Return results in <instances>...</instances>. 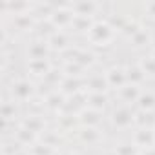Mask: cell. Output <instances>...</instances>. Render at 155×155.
<instances>
[{
	"label": "cell",
	"mask_w": 155,
	"mask_h": 155,
	"mask_svg": "<svg viewBox=\"0 0 155 155\" xmlns=\"http://www.w3.org/2000/svg\"><path fill=\"white\" fill-rule=\"evenodd\" d=\"M86 37H88V40L93 46H108L115 38V28L110 22H106V20L93 22L90 31L86 33Z\"/></svg>",
	"instance_id": "cell-1"
},
{
	"label": "cell",
	"mask_w": 155,
	"mask_h": 155,
	"mask_svg": "<svg viewBox=\"0 0 155 155\" xmlns=\"http://www.w3.org/2000/svg\"><path fill=\"white\" fill-rule=\"evenodd\" d=\"M131 142L139 150H153L155 148V128H139L133 133Z\"/></svg>",
	"instance_id": "cell-2"
},
{
	"label": "cell",
	"mask_w": 155,
	"mask_h": 155,
	"mask_svg": "<svg viewBox=\"0 0 155 155\" xmlns=\"http://www.w3.org/2000/svg\"><path fill=\"white\" fill-rule=\"evenodd\" d=\"M33 93H35V86L28 79L15 81L13 86H11V95H13V101H17V102H24V101L31 99Z\"/></svg>",
	"instance_id": "cell-3"
},
{
	"label": "cell",
	"mask_w": 155,
	"mask_h": 155,
	"mask_svg": "<svg viewBox=\"0 0 155 155\" xmlns=\"http://www.w3.org/2000/svg\"><path fill=\"white\" fill-rule=\"evenodd\" d=\"M111 122L115 128L119 130H126L131 124H135V113L128 108V106H120L111 113Z\"/></svg>",
	"instance_id": "cell-4"
},
{
	"label": "cell",
	"mask_w": 155,
	"mask_h": 155,
	"mask_svg": "<svg viewBox=\"0 0 155 155\" xmlns=\"http://www.w3.org/2000/svg\"><path fill=\"white\" fill-rule=\"evenodd\" d=\"M106 81L110 88H124L128 84V77H126V69L124 68H110L106 71Z\"/></svg>",
	"instance_id": "cell-5"
},
{
	"label": "cell",
	"mask_w": 155,
	"mask_h": 155,
	"mask_svg": "<svg viewBox=\"0 0 155 155\" xmlns=\"http://www.w3.org/2000/svg\"><path fill=\"white\" fill-rule=\"evenodd\" d=\"M48 44H49V48H51V49H58V51H62V49L69 48L68 35H66L64 31H60V29H55V31L48 37Z\"/></svg>",
	"instance_id": "cell-6"
},
{
	"label": "cell",
	"mask_w": 155,
	"mask_h": 155,
	"mask_svg": "<svg viewBox=\"0 0 155 155\" xmlns=\"http://www.w3.org/2000/svg\"><path fill=\"white\" fill-rule=\"evenodd\" d=\"M79 120L84 124V128H95V126L102 120V111H97V110L86 108V110L79 115Z\"/></svg>",
	"instance_id": "cell-7"
},
{
	"label": "cell",
	"mask_w": 155,
	"mask_h": 155,
	"mask_svg": "<svg viewBox=\"0 0 155 155\" xmlns=\"http://www.w3.org/2000/svg\"><path fill=\"white\" fill-rule=\"evenodd\" d=\"M137 106L140 111H148L151 113L155 110V93L146 90V91H140V97L137 99Z\"/></svg>",
	"instance_id": "cell-8"
},
{
	"label": "cell",
	"mask_w": 155,
	"mask_h": 155,
	"mask_svg": "<svg viewBox=\"0 0 155 155\" xmlns=\"http://www.w3.org/2000/svg\"><path fill=\"white\" fill-rule=\"evenodd\" d=\"M28 69H29V73H31V75H35V77H46V75L51 71V68H49V64H48V58L29 60Z\"/></svg>",
	"instance_id": "cell-9"
},
{
	"label": "cell",
	"mask_w": 155,
	"mask_h": 155,
	"mask_svg": "<svg viewBox=\"0 0 155 155\" xmlns=\"http://www.w3.org/2000/svg\"><path fill=\"white\" fill-rule=\"evenodd\" d=\"M126 77H128V84H133V86H139V88L146 79V75H144V71L140 69L139 64L131 66V68H126Z\"/></svg>",
	"instance_id": "cell-10"
},
{
	"label": "cell",
	"mask_w": 155,
	"mask_h": 155,
	"mask_svg": "<svg viewBox=\"0 0 155 155\" xmlns=\"http://www.w3.org/2000/svg\"><path fill=\"white\" fill-rule=\"evenodd\" d=\"M86 102H88V108L102 111L108 104V97L104 93H90V97H86Z\"/></svg>",
	"instance_id": "cell-11"
},
{
	"label": "cell",
	"mask_w": 155,
	"mask_h": 155,
	"mask_svg": "<svg viewBox=\"0 0 155 155\" xmlns=\"http://www.w3.org/2000/svg\"><path fill=\"white\" fill-rule=\"evenodd\" d=\"M139 97H140V88L139 86L126 84L124 88H120V99L124 102H137Z\"/></svg>",
	"instance_id": "cell-12"
},
{
	"label": "cell",
	"mask_w": 155,
	"mask_h": 155,
	"mask_svg": "<svg viewBox=\"0 0 155 155\" xmlns=\"http://www.w3.org/2000/svg\"><path fill=\"white\" fill-rule=\"evenodd\" d=\"M86 86L91 90V93H102V91H106L110 86H108V81H106V75L102 77V75H97L95 79H90L88 82H86Z\"/></svg>",
	"instance_id": "cell-13"
},
{
	"label": "cell",
	"mask_w": 155,
	"mask_h": 155,
	"mask_svg": "<svg viewBox=\"0 0 155 155\" xmlns=\"http://www.w3.org/2000/svg\"><path fill=\"white\" fill-rule=\"evenodd\" d=\"M140 150L133 142H122L115 146V155H139Z\"/></svg>",
	"instance_id": "cell-14"
},
{
	"label": "cell",
	"mask_w": 155,
	"mask_h": 155,
	"mask_svg": "<svg viewBox=\"0 0 155 155\" xmlns=\"http://www.w3.org/2000/svg\"><path fill=\"white\" fill-rule=\"evenodd\" d=\"M22 128H26V130H29V131H33V133L37 135V133H40V130L44 128V120H42L40 117H37V115H31V117L24 122Z\"/></svg>",
	"instance_id": "cell-15"
},
{
	"label": "cell",
	"mask_w": 155,
	"mask_h": 155,
	"mask_svg": "<svg viewBox=\"0 0 155 155\" xmlns=\"http://www.w3.org/2000/svg\"><path fill=\"white\" fill-rule=\"evenodd\" d=\"M81 139H82L84 142H88V144H95V142L101 140V133H99L95 128H84V130L81 131Z\"/></svg>",
	"instance_id": "cell-16"
},
{
	"label": "cell",
	"mask_w": 155,
	"mask_h": 155,
	"mask_svg": "<svg viewBox=\"0 0 155 155\" xmlns=\"http://www.w3.org/2000/svg\"><path fill=\"white\" fill-rule=\"evenodd\" d=\"M140 69L144 71L146 77H155V58L153 57H146L140 60Z\"/></svg>",
	"instance_id": "cell-17"
},
{
	"label": "cell",
	"mask_w": 155,
	"mask_h": 155,
	"mask_svg": "<svg viewBox=\"0 0 155 155\" xmlns=\"http://www.w3.org/2000/svg\"><path fill=\"white\" fill-rule=\"evenodd\" d=\"M130 40H131V44H133L135 48H142V46H146V44L150 42V37H148V33H146L144 29H139Z\"/></svg>",
	"instance_id": "cell-18"
},
{
	"label": "cell",
	"mask_w": 155,
	"mask_h": 155,
	"mask_svg": "<svg viewBox=\"0 0 155 155\" xmlns=\"http://www.w3.org/2000/svg\"><path fill=\"white\" fill-rule=\"evenodd\" d=\"M2 115H4V120H9V119L15 117V101H6L4 102Z\"/></svg>",
	"instance_id": "cell-19"
},
{
	"label": "cell",
	"mask_w": 155,
	"mask_h": 155,
	"mask_svg": "<svg viewBox=\"0 0 155 155\" xmlns=\"http://www.w3.org/2000/svg\"><path fill=\"white\" fill-rule=\"evenodd\" d=\"M148 13H150V17H155V4H148L146 8H144Z\"/></svg>",
	"instance_id": "cell-20"
},
{
	"label": "cell",
	"mask_w": 155,
	"mask_h": 155,
	"mask_svg": "<svg viewBox=\"0 0 155 155\" xmlns=\"http://www.w3.org/2000/svg\"><path fill=\"white\" fill-rule=\"evenodd\" d=\"M60 155H77V153H73V151H62Z\"/></svg>",
	"instance_id": "cell-21"
},
{
	"label": "cell",
	"mask_w": 155,
	"mask_h": 155,
	"mask_svg": "<svg viewBox=\"0 0 155 155\" xmlns=\"http://www.w3.org/2000/svg\"><path fill=\"white\" fill-rule=\"evenodd\" d=\"M151 57H153V58H155V51H153V55H151Z\"/></svg>",
	"instance_id": "cell-22"
}]
</instances>
